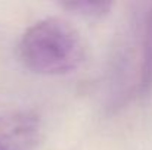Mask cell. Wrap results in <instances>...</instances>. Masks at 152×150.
<instances>
[{
	"mask_svg": "<svg viewBox=\"0 0 152 150\" xmlns=\"http://www.w3.org/2000/svg\"><path fill=\"white\" fill-rule=\"evenodd\" d=\"M18 56L34 74L62 77L78 71L87 57L81 33L62 18H45L28 27L19 38Z\"/></svg>",
	"mask_w": 152,
	"mask_h": 150,
	"instance_id": "1",
	"label": "cell"
},
{
	"mask_svg": "<svg viewBox=\"0 0 152 150\" xmlns=\"http://www.w3.org/2000/svg\"><path fill=\"white\" fill-rule=\"evenodd\" d=\"M37 113L16 109L0 113V150H34L42 138Z\"/></svg>",
	"mask_w": 152,
	"mask_h": 150,
	"instance_id": "2",
	"label": "cell"
},
{
	"mask_svg": "<svg viewBox=\"0 0 152 150\" xmlns=\"http://www.w3.org/2000/svg\"><path fill=\"white\" fill-rule=\"evenodd\" d=\"M139 91L148 94L152 91V9L148 13L145 24L143 47H142V65L139 77Z\"/></svg>",
	"mask_w": 152,
	"mask_h": 150,
	"instance_id": "3",
	"label": "cell"
},
{
	"mask_svg": "<svg viewBox=\"0 0 152 150\" xmlns=\"http://www.w3.org/2000/svg\"><path fill=\"white\" fill-rule=\"evenodd\" d=\"M61 6L71 13H75L83 18H92L98 19L102 16H106L112 7L111 1H98V0H77V1H64Z\"/></svg>",
	"mask_w": 152,
	"mask_h": 150,
	"instance_id": "4",
	"label": "cell"
}]
</instances>
